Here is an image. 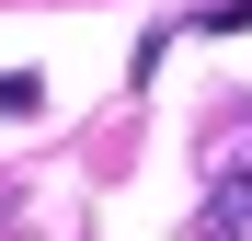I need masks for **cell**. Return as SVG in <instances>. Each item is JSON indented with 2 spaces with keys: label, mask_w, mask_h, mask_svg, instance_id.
Masks as SVG:
<instances>
[{
  "label": "cell",
  "mask_w": 252,
  "mask_h": 241,
  "mask_svg": "<svg viewBox=\"0 0 252 241\" xmlns=\"http://www.w3.org/2000/svg\"><path fill=\"white\" fill-rule=\"evenodd\" d=\"M34 103H46V92H34L23 69H0V115H34Z\"/></svg>",
  "instance_id": "obj_2"
},
{
  "label": "cell",
  "mask_w": 252,
  "mask_h": 241,
  "mask_svg": "<svg viewBox=\"0 0 252 241\" xmlns=\"http://www.w3.org/2000/svg\"><path fill=\"white\" fill-rule=\"evenodd\" d=\"M252 23V0H218V12H206V34H241Z\"/></svg>",
  "instance_id": "obj_3"
},
{
  "label": "cell",
  "mask_w": 252,
  "mask_h": 241,
  "mask_svg": "<svg viewBox=\"0 0 252 241\" xmlns=\"http://www.w3.org/2000/svg\"><path fill=\"white\" fill-rule=\"evenodd\" d=\"M195 241H252V103H229V127H218V161H206V207H195Z\"/></svg>",
  "instance_id": "obj_1"
}]
</instances>
